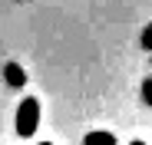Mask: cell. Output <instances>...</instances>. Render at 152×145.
Masks as SVG:
<instances>
[{"mask_svg": "<svg viewBox=\"0 0 152 145\" xmlns=\"http://www.w3.org/2000/svg\"><path fill=\"white\" fill-rule=\"evenodd\" d=\"M40 125V99H33V96H27V99L20 102L17 109V135L20 138H30Z\"/></svg>", "mask_w": 152, "mask_h": 145, "instance_id": "6da1fadb", "label": "cell"}, {"mask_svg": "<svg viewBox=\"0 0 152 145\" xmlns=\"http://www.w3.org/2000/svg\"><path fill=\"white\" fill-rule=\"evenodd\" d=\"M4 79H7L10 89H23L27 86V69H23L20 63H7L4 66Z\"/></svg>", "mask_w": 152, "mask_h": 145, "instance_id": "7a4b0ae2", "label": "cell"}, {"mask_svg": "<svg viewBox=\"0 0 152 145\" xmlns=\"http://www.w3.org/2000/svg\"><path fill=\"white\" fill-rule=\"evenodd\" d=\"M83 145H116V135L113 132H86Z\"/></svg>", "mask_w": 152, "mask_h": 145, "instance_id": "3957f363", "label": "cell"}, {"mask_svg": "<svg viewBox=\"0 0 152 145\" xmlns=\"http://www.w3.org/2000/svg\"><path fill=\"white\" fill-rule=\"evenodd\" d=\"M142 99H145V106H152V79L142 83Z\"/></svg>", "mask_w": 152, "mask_h": 145, "instance_id": "277c9868", "label": "cell"}, {"mask_svg": "<svg viewBox=\"0 0 152 145\" xmlns=\"http://www.w3.org/2000/svg\"><path fill=\"white\" fill-rule=\"evenodd\" d=\"M142 46H145V50H152V23L142 30Z\"/></svg>", "mask_w": 152, "mask_h": 145, "instance_id": "5b68a950", "label": "cell"}, {"mask_svg": "<svg viewBox=\"0 0 152 145\" xmlns=\"http://www.w3.org/2000/svg\"><path fill=\"white\" fill-rule=\"evenodd\" d=\"M129 145H145V142H129Z\"/></svg>", "mask_w": 152, "mask_h": 145, "instance_id": "8992f818", "label": "cell"}, {"mask_svg": "<svg viewBox=\"0 0 152 145\" xmlns=\"http://www.w3.org/2000/svg\"><path fill=\"white\" fill-rule=\"evenodd\" d=\"M40 145H53V142H40Z\"/></svg>", "mask_w": 152, "mask_h": 145, "instance_id": "52a82bcc", "label": "cell"}]
</instances>
